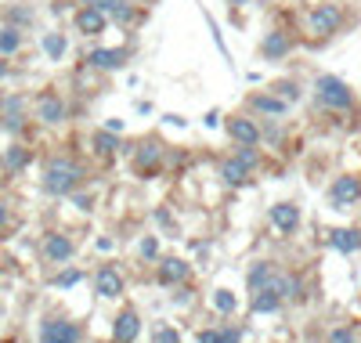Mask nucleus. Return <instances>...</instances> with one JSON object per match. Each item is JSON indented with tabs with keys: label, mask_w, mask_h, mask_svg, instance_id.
Instances as JSON below:
<instances>
[{
	"label": "nucleus",
	"mask_w": 361,
	"mask_h": 343,
	"mask_svg": "<svg viewBox=\"0 0 361 343\" xmlns=\"http://www.w3.org/2000/svg\"><path fill=\"white\" fill-rule=\"evenodd\" d=\"M76 29L80 33H87V37H98L101 29H105V11H98V8H84L80 14H76Z\"/></svg>",
	"instance_id": "2eb2a0df"
},
{
	"label": "nucleus",
	"mask_w": 361,
	"mask_h": 343,
	"mask_svg": "<svg viewBox=\"0 0 361 343\" xmlns=\"http://www.w3.org/2000/svg\"><path fill=\"white\" fill-rule=\"evenodd\" d=\"M275 289H278V296L282 300H300V278H293V275H286V271H275Z\"/></svg>",
	"instance_id": "6ab92c4d"
},
{
	"label": "nucleus",
	"mask_w": 361,
	"mask_h": 343,
	"mask_svg": "<svg viewBox=\"0 0 361 343\" xmlns=\"http://www.w3.org/2000/svg\"><path fill=\"white\" fill-rule=\"evenodd\" d=\"M4 224H8V206L0 202V228H4Z\"/></svg>",
	"instance_id": "4c0bfd02"
},
{
	"label": "nucleus",
	"mask_w": 361,
	"mask_h": 343,
	"mask_svg": "<svg viewBox=\"0 0 361 343\" xmlns=\"http://www.w3.org/2000/svg\"><path fill=\"white\" fill-rule=\"evenodd\" d=\"M40 343H80V329H76L72 322L47 318L43 329H40Z\"/></svg>",
	"instance_id": "20e7f679"
},
{
	"label": "nucleus",
	"mask_w": 361,
	"mask_h": 343,
	"mask_svg": "<svg viewBox=\"0 0 361 343\" xmlns=\"http://www.w3.org/2000/svg\"><path fill=\"white\" fill-rule=\"evenodd\" d=\"M329 246L340 249V253H354V249H361V231L336 228V231H329Z\"/></svg>",
	"instance_id": "dca6fc26"
},
{
	"label": "nucleus",
	"mask_w": 361,
	"mask_h": 343,
	"mask_svg": "<svg viewBox=\"0 0 361 343\" xmlns=\"http://www.w3.org/2000/svg\"><path fill=\"white\" fill-rule=\"evenodd\" d=\"M72 239H66V235H47L43 239V257L47 260H55V264H66L69 257H72Z\"/></svg>",
	"instance_id": "4468645a"
},
{
	"label": "nucleus",
	"mask_w": 361,
	"mask_h": 343,
	"mask_svg": "<svg viewBox=\"0 0 361 343\" xmlns=\"http://www.w3.org/2000/svg\"><path fill=\"white\" fill-rule=\"evenodd\" d=\"M213 304H217V311H224V315H228V311H235V296H231L228 289H217Z\"/></svg>",
	"instance_id": "bb28decb"
},
{
	"label": "nucleus",
	"mask_w": 361,
	"mask_h": 343,
	"mask_svg": "<svg viewBox=\"0 0 361 343\" xmlns=\"http://www.w3.org/2000/svg\"><path fill=\"white\" fill-rule=\"evenodd\" d=\"M340 26H343V11H340V4H318L315 11L307 14V29H311L315 37H333Z\"/></svg>",
	"instance_id": "7ed1b4c3"
},
{
	"label": "nucleus",
	"mask_w": 361,
	"mask_h": 343,
	"mask_svg": "<svg viewBox=\"0 0 361 343\" xmlns=\"http://www.w3.org/2000/svg\"><path fill=\"white\" fill-rule=\"evenodd\" d=\"M275 90H278V95H282V98H286V101H293V98H300V87H296V84H289V80H286V84H278Z\"/></svg>",
	"instance_id": "c756f323"
},
{
	"label": "nucleus",
	"mask_w": 361,
	"mask_h": 343,
	"mask_svg": "<svg viewBox=\"0 0 361 343\" xmlns=\"http://www.w3.org/2000/svg\"><path fill=\"white\" fill-rule=\"evenodd\" d=\"M275 271H278V268H275ZM249 296H253V304H249V307H253L257 315H271V311L282 307V296H278V289H275V275H271L268 286L257 289V293H249Z\"/></svg>",
	"instance_id": "1a4fd4ad"
},
{
	"label": "nucleus",
	"mask_w": 361,
	"mask_h": 343,
	"mask_svg": "<svg viewBox=\"0 0 361 343\" xmlns=\"http://www.w3.org/2000/svg\"><path fill=\"white\" fill-rule=\"evenodd\" d=\"M113 19H116V22L123 26V22H134L137 14H134V8H127V4H123V0H119V4L113 8Z\"/></svg>",
	"instance_id": "cd10ccee"
},
{
	"label": "nucleus",
	"mask_w": 361,
	"mask_h": 343,
	"mask_svg": "<svg viewBox=\"0 0 361 343\" xmlns=\"http://www.w3.org/2000/svg\"><path fill=\"white\" fill-rule=\"evenodd\" d=\"M329 195H333L336 210H347V206H354V199H361V181L358 177H336Z\"/></svg>",
	"instance_id": "423d86ee"
},
{
	"label": "nucleus",
	"mask_w": 361,
	"mask_h": 343,
	"mask_svg": "<svg viewBox=\"0 0 361 343\" xmlns=\"http://www.w3.org/2000/svg\"><path fill=\"white\" fill-rule=\"evenodd\" d=\"M37 116L43 123H61V119H66V101L47 90V95H40V101H37Z\"/></svg>",
	"instance_id": "9d476101"
},
{
	"label": "nucleus",
	"mask_w": 361,
	"mask_h": 343,
	"mask_svg": "<svg viewBox=\"0 0 361 343\" xmlns=\"http://www.w3.org/2000/svg\"><path fill=\"white\" fill-rule=\"evenodd\" d=\"M268 217L282 235H293V231L300 228V206H293V202H278V206H271Z\"/></svg>",
	"instance_id": "6e6552de"
},
{
	"label": "nucleus",
	"mask_w": 361,
	"mask_h": 343,
	"mask_svg": "<svg viewBox=\"0 0 361 343\" xmlns=\"http://www.w3.org/2000/svg\"><path fill=\"white\" fill-rule=\"evenodd\" d=\"M94 293L105 296V300H116V296L123 293V275L113 268V264L98 268V275H94Z\"/></svg>",
	"instance_id": "39448f33"
},
{
	"label": "nucleus",
	"mask_w": 361,
	"mask_h": 343,
	"mask_svg": "<svg viewBox=\"0 0 361 343\" xmlns=\"http://www.w3.org/2000/svg\"><path fill=\"white\" fill-rule=\"evenodd\" d=\"M231 4H239V0H231Z\"/></svg>",
	"instance_id": "ea45409f"
},
{
	"label": "nucleus",
	"mask_w": 361,
	"mask_h": 343,
	"mask_svg": "<svg viewBox=\"0 0 361 343\" xmlns=\"http://www.w3.org/2000/svg\"><path fill=\"white\" fill-rule=\"evenodd\" d=\"M184 278H188V264H184V260L166 257V260L159 264V282H163V286H181Z\"/></svg>",
	"instance_id": "f3484780"
},
{
	"label": "nucleus",
	"mask_w": 361,
	"mask_h": 343,
	"mask_svg": "<svg viewBox=\"0 0 361 343\" xmlns=\"http://www.w3.org/2000/svg\"><path fill=\"white\" fill-rule=\"evenodd\" d=\"M221 177H224V184H246V177H249V166L235 155V159H224L221 163Z\"/></svg>",
	"instance_id": "a211bd4d"
},
{
	"label": "nucleus",
	"mask_w": 361,
	"mask_h": 343,
	"mask_svg": "<svg viewBox=\"0 0 361 343\" xmlns=\"http://www.w3.org/2000/svg\"><path fill=\"white\" fill-rule=\"evenodd\" d=\"M26 163H29V148H19V145L8 148V155H4V166L8 170H22Z\"/></svg>",
	"instance_id": "a878e982"
},
{
	"label": "nucleus",
	"mask_w": 361,
	"mask_h": 343,
	"mask_svg": "<svg viewBox=\"0 0 361 343\" xmlns=\"http://www.w3.org/2000/svg\"><path fill=\"white\" fill-rule=\"evenodd\" d=\"M289 48H293V40H289L286 33H278V29H275V33H268V37H264V43H260V55L268 58V61H278V58H286V55H289Z\"/></svg>",
	"instance_id": "ddd939ff"
},
{
	"label": "nucleus",
	"mask_w": 361,
	"mask_h": 343,
	"mask_svg": "<svg viewBox=\"0 0 361 343\" xmlns=\"http://www.w3.org/2000/svg\"><path fill=\"white\" fill-rule=\"evenodd\" d=\"M84 4H90V8H98V11H113L119 0H84Z\"/></svg>",
	"instance_id": "c9c22d12"
},
{
	"label": "nucleus",
	"mask_w": 361,
	"mask_h": 343,
	"mask_svg": "<svg viewBox=\"0 0 361 343\" xmlns=\"http://www.w3.org/2000/svg\"><path fill=\"white\" fill-rule=\"evenodd\" d=\"M43 51L58 61L61 55H66V37H61V33H47V37H43Z\"/></svg>",
	"instance_id": "393cba45"
},
{
	"label": "nucleus",
	"mask_w": 361,
	"mask_h": 343,
	"mask_svg": "<svg viewBox=\"0 0 361 343\" xmlns=\"http://www.w3.org/2000/svg\"><path fill=\"white\" fill-rule=\"evenodd\" d=\"M224 336V343H239V329H228V333H221Z\"/></svg>",
	"instance_id": "e433bc0d"
},
{
	"label": "nucleus",
	"mask_w": 361,
	"mask_h": 343,
	"mask_svg": "<svg viewBox=\"0 0 361 343\" xmlns=\"http://www.w3.org/2000/svg\"><path fill=\"white\" fill-rule=\"evenodd\" d=\"M94 148H98L101 155H113L119 148V141H116L113 130H98V134H94Z\"/></svg>",
	"instance_id": "b1692460"
},
{
	"label": "nucleus",
	"mask_w": 361,
	"mask_h": 343,
	"mask_svg": "<svg viewBox=\"0 0 361 343\" xmlns=\"http://www.w3.org/2000/svg\"><path fill=\"white\" fill-rule=\"evenodd\" d=\"M329 343H354V329H333L329 333Z\"/></svg>",
	"instance_id": "2f4dec72"
},
{
	"label": "nucleus",
	"mask_w": 361,
	"mask_h": 343,
	"mask_svg": "<svg viewBox=\"0 0 361 343\" xmlns=\"http://www.w3.org/2000/svg\"><path fill=\"white\" fill-rule=\"evenodd\" d=\"M80 177H84L80 163H72V159H66V155H58V159H51V163H47V170H43V188L51 192V195H69V192H76Z\"/></svg>",
	"instance_id": "f257e3e1"
},
{
	"label": "nucleus",
	"mask_w": 361,
	"mask_h": 343,
	"mask_svg": "<svg viewBox=\"0 0 361 343\" xmlns=\"http://www.w3.org/2000/svg\"><path fill=\"white\" fill-rule=\"evenodd\" d=\"M152 340L155 343H181V333H174V329H155Z\"/></svg>",
	"instance_id": "7c9ffc66"
},
{
	"label": "nucleus",
	"mask_w": 361,
	"mask_h": 343,
	"mask_svg": "<svg viewBox=\"0 0 361 343\" xmlns=\"http://www.w3.org/2000/svg\"><path fill=\"white\" fill-rule=\"evenodd\" d=\"M87 61H90V66H98V69H119V66H123V51H113V48H94Z\"/></svg>",
	"instance_id": "aec40b11"
},
{
	"label": "nucleus",
	"mask_w": 361,
	"mask_h": 343,
	"mask_svg": "<svg viewBox=\"0 0 361 343\" xmlns=\"http://www.w3.org/2000/svg\"><path fill=\"white\" fill-rule=\"evenodd\" d=\"M239 159H242V163H246L249 170H253V166H257V152L249 148V145H242V148H239Z\"/></svg>",
	"instance_id": "72a5a7b5"
},
{
	"label": "nucleus",
	"mask_w": 361,
	"mask_h": 343,
	"mask_svg": "<svg viewBox=\"0 0 361 343\" xmlns=\"http://www.w3.org/2000/svg\"><path fill=\"white\" fill-rule=\"evenodd\" d=\"M4 72H8V66H4V61H0V76H4Z\"/></svg>",
	"instance_id": "58836bf2"
},
{
	"label": "nucleus",
	"mask_w": 361,
	"mask_h": 343,
	"mask_svg": "<svg viewBox=\"0 0 361 343\" xmlns=\"http://www.w3.org/2000/svg\"><path fill=\"white\" fill-rule=\"evenodd\" d=\"M315 95H318V105L322 108H333V112H347L354 105V90L336 80V76H318L315 80Z\"/></svg>",
	"instance_id": "f03ea898"
},
{
	"label": "nucleus",
	"mask_w": 361,
	"mask_h": 343,
	"mask_svg": "<svg viewBox=\"0 0 361 343\" xmlns=\"http://www.w3.org/2000/svg\"><path fill=\"white\" fill-rule=\"evenodd\" d=\"M155 253H159V242H155V239H152V235H148V239H145V242H141V257H145V260H152V257H155Z\"/></svg>",
	"instance_id": "473e14b6"
},
{
	"label": "nucleus",
	"mask_w": 361,
	"mask_h": 343,
	"mask_svg": "<svg viewBox=\"0 0 361 343\" xmlns=\"http://www.w3.org/2000/svg\"><path fill=\"white\" fill-rule=\"evenodd\" d=\"M22 48V33L14 26H8V29H0V55H14Z\"/></svg>",
	"instance_id": "5701e85b"
},
{
	"label": "nucleus",
	"mask_w": 361,
	"mask_h": 343,
	"mask_svg": "<svg viewBox=\"0 0 361 343\" xmlns=\"http://www.w3.org/2000/svg\"><path fill=\"white\" fill-rule=\"evenodd\" d=\"M228 134H231L239 145H249V148H257V145H260V130H257L249 119H239V116L228 119Z\"/></svg>",
	"instance_id": "f8f14e48"
},
{
	"label": "nucleus",
	"mask_w": 361,
	"mask_h": 343,
	"mask_svg": "<svg viewBox=\"0 0 361 343\" xmlns=\"http://www.w3.org/2000/svg\"><path fill=\"white\" fill-rule=\"evenodd\" d=\"M249 105L257 108V112H268V116H282L286 112V98H275V95H253Z\"/></svg>",
	"instance_id": "412c9836"
},
{
	"label": "nucleus",
	"mask_w": 361,
	"mask_h": 343,
	"mask_svg": "<svg viewBox=\"0 0 361 343\" xmlns=\"http://www.w3.org/2000/svg\"><path fill=\"white\" fill-rule=\"evenodd\" d=\"M141 333V318H137V311L127 307V311H119V318L113 325V343H134Z\"/></svg>",
	"instance_id": "0eeeda50"
},
{
	"label": "nucleus",
	"mask_w": 361,
	"mask_h": 343,
	"mask_svg": "<svg viewBox=\"0 0 361 343\" xmlns=\"http://www.w3.org/2000/svg\"><path fill=\"white\" fill-rule=\"evenodd\" d=\"M76 282H80V271H61V275L55 278L58 289H69V286H76Z\"/></svg>",
	"instance_id": "c85d7f7f"
},
{
	"label": "nucleus",
	"mask_w": 361,
	"mask_h": 343,
	"mask_svg": "<svg viewBox=\"0 0 361 343\" xmlns=\"http://www.w3.org/2000/svg\"><path fill=\"white\" fill-rule=\"evenodd\" d=\"M271 275H275V268H271V264H253V268H249V293H257V289H264V286H268L271 282Z\"/></svg>",
	"instance_id": "4be33fe9"
},
{
	"label": "nucleus",
	"mask_w": 361,
	"mask_h": 343,
	"mask_svg": "<svg viewBox=\"0 0 361 343\" xmlns=\"http://www.w3.org/2000/svg\"><path fill=\"white\" fill-rule=\"evenodd\" d=\"M199 343H224V336L217 329H206V333H199Z\"/></svg>",
	"instance_id": "f704fd0d"
},
{
	"label": "nucleus",
	"mask_w": 361,
	"mask_h": 343,
	"mask_svg": "<svg viewBox=\"0 0 361 343\" xmlns=\"http://www.w3.org/2000/svg\"><path fill=\"white\" fill-rule=\"evenodd\" d=\"M159 159H163V145L159 141H145L134 155V166H137V174H152V170L159 166Z\"/></svg>",
	"instance_id": "9b49d317"
}]
</instances>
